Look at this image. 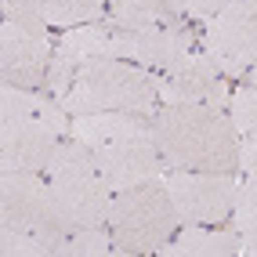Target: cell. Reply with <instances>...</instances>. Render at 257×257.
I'll use <instances>...</instances> for the list:
<instances>
[{
	"label": "cell",
	"instance_id": "6da1fadb",
	"mask_svg": "<svg viewBox=\"0 0 257 257\" xmlns=\"http://www.w3.org/2000/svg\"><path fill=\"white\" fill-rule=\"evenodd\" d=\"M152 134L167 170L232 174L239 167V131L228 109L163 105L152 112Z\"/></svg>",
	"mask_w": 257,
	"mask_h": 257
},
{
	"label": "cell",
	"instance_id": "7a4b0ae2",
	"mask_svg": "<svg viewBox=\"0 0 257 257\" xmlns=\"http://www.w3.org/2000/svg\"><path fill=\"white\" fill-rule=\"evenodd\" d=\"M163 76L123 58H94L76 73L62 105L69 116L80 112H156Z\"/></svg>",
	"mask_w": 257,
	"mask_h": 257
},
{
	"label": "cell",
	"instance_id": "3957f363",
	"mask_svg": "<svg viewBox=\"0 0 257 257\" xmlns=\"http://www.w3.org/2000/svg\"><path fill=\"white\" fill-rule=\"evenodd\" d=\"M47 185L55 196V210L65 235L80 232V228H94L109 221L112 207V188L101 178V170L94 163V152L83 142H62L55 152V160L47 163Z\"/></svg>",
	"mask_w": 257,
	"mask_h": 257
},
{
	"label": "cell",
	"instance_id": "277c9868",
	"mask_svg": "<svg viewBox=\"0 0 257 257\" xmlns=\"http://www.w3.org/2000/svg\"><path fill=\"white\" fill-rule=\"evenodd\" d=\"M105 225L112 232L116 253H156L181 228V217H178V207L170 199L167 185L152 181V185L112 192Z\"/></svg>",
	"mask_w": 257,
	"mask_h": 257
},
{
	"label": "cell",
	"instance_id": "5b68a950",
	"mask_svg": "<svg viewBox=\"0 0 257 257\" xmlns=\"http://www.w3.org/2000/svg\"><path fill=\"white\" fill-rule=\"evenodd\" d=\"M0 228H22L40 235L58 257L65 228L58 221L51 185L37 170H0Z\"/></svg>",
	"mask_w": 257,
	"mask_h": 257
},
{
	"label": "cell",
	"instance_id": "8992f818",
	"mask_svg": "<svg viewBox=\"0 0 257 257\" xmlns=\"http://www.w3.org/2000/svg\"><path fill=\"white\" fill-rule=\"evenodd\" d=\"M203 51L228 80L257 62V0H235L203 22Z\"/></svg>",
	"mask_w": 257,
	"mask_h": 257
},
{
	"label": "cell",
	"instance_id": "52a82bcc",
	"mask_svg": "<svg viewBox=\"0 0 257 257\" xmlns=\"http://www.w3.org/2000/svg\"><path fill=\"white\" fill-rule=\"evenodd\" d=\"M167 192L178 207L181 225H221L232 217L235 188L232 174H203V170H167Z\"/></svg>",
	"mask_w": 257,
	"mask_h": 257
},
{
	"label": "cell",
	"instance_id": "ba28073f",
	"mask_svg": "<svg viewBox=\"0 0 257 257\" xmlns=\"http://www.w3.org/2000/svg\"><path fill=\"white\" fill-rule=\"evenodd\" d=\"M109 26V22H105ZM112 33V58H127L152 73H167L196 47L192 29L178 26H109Z\"/></svg>",
	"mask_w": 257,
	"mask_h": 257
},
{
	"label": "cell",
	"instance_id": "9c48e42d",
	"mask_svg": "<svg viewBox=\"0 0 257 257\" xmlns=\"http://www.w3.org/2000/svg\"><path fill=\"white\" fill-rule=\"evenodd\" d=\"M160 101L163 105H214L228 109V76L207 58V51H188L174 69L160 73Z\"/></svg>",
	"mask_w": 257,
	"mask_h": 257
},
{
	"label": "cell",
	"instance_id": "30bf717a",
	"mask_svg": "<svg viewBox=\"0 0 257 257\" xmlns=\"http://www.w3.org/2000/svg\"><path fill=\"white\" fill-rule=\"evenodd\" d=\"M94 58H112V33H109L105 19L101 22H83V26H73V29L62 33V40L55 44V55H51V65H47V83L44 87L62 101L65 91L73 87L76 73Z\"/></svg>",
	"mask_w": 257,
	"mask_h": 257
},
{
	"label": "cell",
	"instance_id": "8fae6325",
	"mask_svg": "<svg viewBox=\"0 0 257 257\" xmlns=\"http://www.w3.org/2000/svg\"><path fill=\"white\" fill-rule=\"evenodd\" d=\"M51 55H55V44L47 33H33L26 26L4 22V29H0V80L4 83L29 91L44 87Z\"/></svg>",
	"mask_w": 257,
	"mask_h": 257
},
{
	"label": "cell",
	"instance_id": "7c38bea8",
	"mask_svg": "<svg viewBox=\"0 0 257 257\" xmlns=\"http://www.w3.org/2000/svg\"><path fill=\"white\" fill-rule=\"evenodd\" d=\"M62 149V134L44 119H0V170H37Z\"/></svg>",
	"mask_w": 257,
	"mask_h": 257
},
{
	"label": "cell",
	"instance_id": "4fadbf2b",
	"mask_svg": "<svg viewBox=\"0 0 257 257\" xmlns=\"http://www.w3.org/2000/svg\"><path fill=\"white\" fill-rule=\"evenodd\" d=\"M91 152H94V163H98L101 178L109 181L112 192L152 185V181L167 178V163H163L156 145L123 142V145H101V149H91Z\"/></svg>",
	"mask_w": 257,
	"mask_h": 257
},
{
	"label": "cell",
	"instance_id": "5bb4252c",
	"mask_svg": "<svg viewBox=\"0 0 257 257\" xmlns=\"http://www.w3.org/2000/svg\"><path fill=\"white\" fill-rule=\"evenodd\" d=\"M69 134L87 149L101 145H123V142H142V145H156L152 134V116L149 112H80L73 116Z\"/></svg>",
	"mask_w": 257,
	"mask_h": 257
},
{
	"label": "cell",
	"instance_id": "9a60e30c",
	"mask_svg": "<svg viewBox=\"0 0 257 257\" xmlns=\"http://www.w3.org/2000/svg\"><path fill=\"white\" fill-rule=\"evenodd\" d=\"M0 119H44L62 138L73 127L65 105L51 91H29V87H15V83L0 87Z\"/></svg>",
	"mask_w": 257,
	"mask_h": 257
},
{
	"label": "cell",
	"instance_id": "2e32d148",
	"mask_svg": "<svg viewBox=\"0 0 257 257\" xmlns=\"http://www.w3.org/2000/svg\"><path fill=\"white\" fill-rule=\"evenodd\" d=\"M239 235L232 225L228 228H207V225H185L178 228L167 243L156 250L163 257H232L239 253Z\"/></svg>",
	"mask_w": 257,
	"mask_h": 257
},
{
	"label": "cell",
	"instance_id": "e0dca14e",
	"mask_svg": "<svg viewBox=\"0 0 257 257\" xmlns=\"http://www.w3.org/2000/svg\"><path fill=\"white\" fill-rule=\"evenodd\" d=\"M109 26H178L185 29L188 19L178 11L174 0H109Z\"/></svg>",
	"mask_w": 257,
	"mask_h": 257
},
{
	"label": "cell",
	"instance_id": "ac0fdd59",
	"mask_svg": "<svg viewBox=\"0 0 257 257\" xmlns=\"http://www.w3.org/2000/svg\"><path fill=\"white\" fill-rule=\"evenodd\" d=\"M37 11L44 15L47 26H58V29H73L83 22H101L105 19V0H33Z\"/></svg>",
	"mask_w": 257,
	"mask_h": 257
},
{
	"label": "cell",
	"instance_id": "d6986e66",
	"mask_svg": "<svg viewBox=\"0 0 257 257\" xmlns=\"http://www.w3.org/2000/svg\"><path fill=\"white\" fill-rule=\"evenodd\" d=\"M116 253V243H112V232L109 225H94V228H80V232H69L58 246V257H109Z\"/></svg>",
	"mask_w": 257,
	"mask_h": 257
},
{
	"label": "cell",
	"instance_id": "ffe728a7",
	"mask_svg": "<svg viewBox=\"0 0 257 257\" xmlns=\"http://www.w3.org/2000/svg\"><path fill=\"white\" fill-rule=\"evenodd\" d=\"M228 116L239 131V138L257 142V87H239L228 98Z\"/></svg>",
	"mask_w": 257,
	"mask_h": 257
},
{
	"label": "cell",
	"instance_id": "44dd1931",
	"mask_svg": "<svg viewBox=\"0 0 257 257\" xmlns=\"http://www.w3.org/2000/svg\"><path fill=\"white\" fill-rule=\"evenodd\" d=\"M232 228L243 239H257V181H246V185L235 188Z\"/></svg>",
	"mask_w": 257,
	"mask_h": 257
},
{
	"label": "cell",
	"instance_id": "7402d4cb",
	"mask_svg": "<svg viewBox=\"0 0 257 257\" xmlns=\"http://www.w3.org/2000/svg\"><path fill=\"white\" fill-rule=\"evenodd\" d=\"M0 253L4 257H55L40 235L22 228H0Z\"/></svg>",
	"mask_w": 257,
	"mask_h": 257
},
{
	"label": "cell",
	"instance_id": "603a6c76",
	"mask_svg": "<svg viewBox=\"0 0 257 257\" xmlns=\"http://www.w3.org/2000/svg\"><path fill=\"white\" fill-rule=\"evenodd\" d=\"M0 11H4V22L26 26L33 33H47V22H44V15L37 11L33 0H0Z\"/></svg>",
	"mask_w": 257,
	"mask_h": 257
},
{
	"label": "cell",
	"instance_id": "cb8c5ba5",
	"mask_svg": "<svg viewBox=\"0 0 257 257\" xmlns=\"http://www.w3.org/2000/svg\"><path fill=\"white\" fill-rule=\"evenodd\" d=\"M178 11L185 15V19H192V22H207L214 19L217 11H225L228 4H235V0H174Z\"/></svg>",
	"mask_w": 257,
	"mask_h": 257
},
{
	"label": "cell",
	"instance_id": "d4e9b609",
	"mask_svg": "<svg viewBox=\"0 0 257 257\" xmlns=\"http://www.w3.org/2000/svg\"><path fill=\"white\" fill-rule=\"evenodd\" d=\"M239 170L246 174V181H257V142L239 138Z\"/></svg>",
	"mask_w": 257,
	"mask_h": 257
},
{
	"label": "cell",
	"instance_id": "484cf974",
	"mask_svg": "<svg viewBox=\"0 0 257 257\" xmlns=\"http://www.w3.org/2000/svg\"><path fill=\"white\" fill-rule=\"evenodd\" d=\"M239 253H246V257H257V239H243V243H239Z\"/></svg>",
	"mask_w": 257,
	"mask_h": 257
},
{
	"label": "cell",
	"instance_id": "4316f807",
	"mask_svg": "<svg viewBox=\"0 0 257 257\" xmlns=\"http://www.w3.org/2000/svg\"><path fill=\"white\" fill-rule=\"evenodd\" d=\"M250 87H257V62L250 65Z\"/></svg>",
	"mask_w": 257,
	"mask_h": 257
}]
</instances>
